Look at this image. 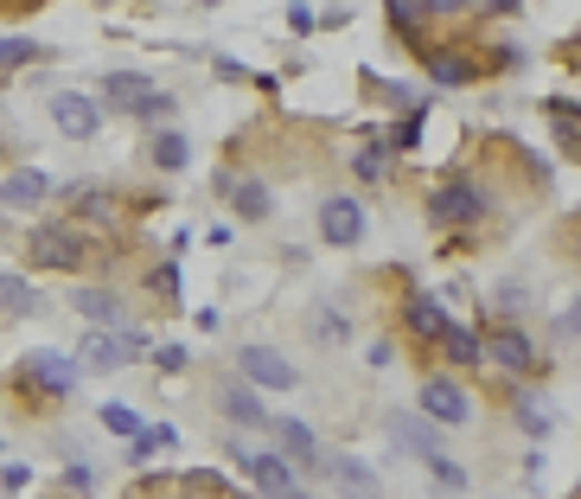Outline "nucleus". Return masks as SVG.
<instances>
[{
    "instance_id": "1",
    "label": "nucleus",
    "mask_w": 581,
    "mask_h": 499,
    "mask_svg": "<svg viewBox=\"0 0 581 499\" xmlns=\"http://www.w3.org/2000/svg\"><path fill=\"white\" fill-rule=\"evenodd\" d=\"M102 97L128 116H173V97L167 90H148V78H134V71H109L102 78Z\"/></svg>"
},
{
    "instance_id": "2",
    "label": "nucleus",
    "mask_w": 581,
    "mask_h": 499,
    "mask_svg": "<svg viewBox=\"0 0 581 499\" xmlns=\"http://www.w3.org/2000/svg\"><path fill=\"white\" fill-rule=\"evenodd\" d=\"M237 371H243L250 385H262V391H294V385H301L294 366H288L281 352H269V346H243V352H237Z\"/></svg>"
},
{
    "instance_id": "3",
    "label": "nucleus",
    "mask_w": 581,
    "mask_h": 499,
    "mask_svg": "<svg viewBox=\"0 0 581 499\" xmlns=\"http://www.w3.org/2000/svg\"><path fill=\"white\" fill-rule=\"evenodd\" d=\"M32 263L39 269H83V237L58 231V224H39V231H32Z\"/></svg>"
},
{
    "instance_id": "4",
    "label": "nucleus",
    "mask_w": 581,
    "mask_h": 499,
    "mask_svg": "<svg viewBox=\"0 0 581 499\" xmlns=\"http://www.w3.org/2000/svg\"><path fill=\"white\" fill-rule=\"evenodd\" d=\"M51 122H58V134H71V141H90V134L102 129L97 103L77 97V90H58V97H51Z\"/></svg>"
},
{
    "instance_id": "5",
    "label": "nucleus",
    "mask_w": 581,
    "mask_h": 499,
    "mask_svg": "<svg viewBox=\"0 0 581 499\" xmlns=\"http://www.w3.org/2000/svg\"><path fill=\"white\" fill-rule=\"evenodd\" d=\"M422 417H434V422H448V429H454V422L473 417V397L460 391L454 378H429V385H422Z\"/></svg>"
},
{
    "instance_id": "6",
    "label": "nucleus",
    "mask_w": 581,
    "mask_h": 499,
    "mask_svg": "<svg viewBox=\"0 0 581 499\" xmlns=\"http://www.w3.org/2000/svg\"><path fill=\"white\" fill-rule=\"evenodd\" d=\"M320 237L339 243V250H352L358 237H364V211H358V199H327V206H320Z\"/></svg>"
},
{
    "instance_id": "7",
    "label": "nucleus",
    "mask_w": 581,
    "mask_h": 499,
    "mask_svg": "<svg viewBox=\"0 0 581 499\" xmlns=\"http://www.w3.org/2000/svg\"><path fill=\"white\" fill-rule=\"evenodd\" d=\"M243 473H250L256 493H276V499L301 493V480H294V468H288L281 455H243Z\"/></svg>"
},
{
    "instance_id": "8",
    "label": "nucleus",
    "mask_w": 581,
    "mask_h": 499,
    "mask_svg": "<svg viewBox=\"0 0 581 499\" xmlns=\"http://www.w3.org/2000/svg\"><path fill=\"white\" fill-rule=\"evenodd\" d=\"M480 211H485V199L473 192V186H441V192L429 199V218H434V224H473Z\"/></svg>"
},
{
    "instance_id": "9",
    "label": "nucleus",
    "mask_w": 581,
    "mask_h": 499,
    "mask_svg": "<svg viewBox=\"0 0 581 499\" xmlns=\"http://www.w3.org/2000/svg\"><path fill=\"white\" fill-rule=\"evenodd\" d=\"M148 346H141V333H97V340L83 346V366H97V371H116L128 366V359H141Z\"/></svg>"
},
{
    "instance_id": "10",
    "label": "nucleus",
    "mask_w": 581,
    "mask_h": 499,
    "mask_svg": "<svg viewBox=\"0 0 581 499\" xmlns=\"http://www.w3.org/2000/svg\"><path fill=\"white\" fill-rule=\"evenodd\" d=\"M26 371L39 378V391L46 397H71L77 391V359H64V352H32Z\"/></svg>"
},
{
    "instance_id": "11",
    "label": "nucleus",
    "mask_w": 581,
    "mask_h": 499,
    "mask_svg": "<svg viewBox=\"0 0 581 499\" xmlns=\"http://www.w3.org/2000/svg\"><path fill=\"white\" fill-rule=\"evenodd\" d=\"M71 308H77V315H90V320H102V327H122V320H128L122 295H109V289H77Z\"/></svg>"
},
{
    "instance_id": "12",
    "label": "nucleus",
    "mask_w": 581,
    "mask_h": 499,
    "mask_svg": "<svg viewBox=\"0 0 581 499\" xmlns=\"http://www.w3.org/2000/svg\"><path fill=\"white\" fill-rule=\"evenodd\" d=\"M46 192H51V180L39 167H26V173H7V180H0V206H39Z\"/></svg>"
},
{
    "instance_id": "13",
    "label": "nucleus",
    "mask_w": 581,
    "mask_h": 499,
    "mask_svg": "<svg viewBox=\"0 0 581 499\" xmlns=\"http://www.w3.org/2000/svg\"><path fill=\"white\" fill-rule=\"evenodd\" d=\"M403 327L415 333V340H441V327H448V315H441V301H429V295H415L403 308Z\"/></svg>"
},
{
    "instance_id": "14",
    "label": "nucleus",
    "mask_w": 581,
    "mask_h": 499,
    "mask_svg": "<svg viewBox=\"0 0 581 499\" xmlns=\"http://www.w3.org/2000/svg\"><path fill=\"white\" fill-rule=\"evenodd\" d=\"M492 359H499V366L505 371H531V340H524V333H518V327H499V333H492Z\"/></svg>"
},
{
    "instance_id": "15",
    "label": "nucleus",
    "mask_w": 581,
    "mask_h": 499,
    "mask_svg": "<svg viewBox=\"0 0 581 499\" xmlns=\"http://www.w3.org/2000/svg\"><path fill=\"white\" fill-rule=\"evenodd\" d=\"M390 429H397V448H403V455H422V461H429L434 448H441V436H434L429 422H415V417H397Z\"/></svg>"
},
{
    "instance_id": "16",
    "label": "nucleus",
    "mask_w": 581,
    "mask_h": 499,
    "mask_svg": "<svg viewBox=\"0 0 581 499\" xmlns=\"http://www.w3.org/2000/svg\"><path fill=\"white\" fill-rule=\"evenodd\" d=\"M276 436H281V448H288L294 461L320 468V442H313V429H307V422H276Z\"/></svg>"
},
{
    "instance_id": "17",
    "label": "nucleus",
    "mask_w": 581,
    "mask_h": 499,
    "mask_svg": "<svg viewBox=\"0 0 581 499\" xmlns=\"http://www.w3.org/2000/svg\"><path fill=\"white\" fill-rule=\"evenodd\" d=\"M429 71L441 90H460V83H473V58H460V52H434L429 58Z\"/></svg>"
},
{
    "instance_id": "18",
    "label": "nucleus",
    "mask_w": 581,
    "mask_h": 499,
    "mask_svg": "<svg viewBox=\"0 0 581 499\" xmlns=\"http://www.w3.org/2000/svg\"><path fill=\"white\" fill-rule=\"evenodd\" d=\"M441 346H448V359H454V366H480V359H485L480 333H467V327H441Z\"/></svg>"
},
{
    "instance_id": "19",
    "label": "nucleus",
    "mask_w": 581,
    "mask_h": 499,
    "mask_svg": "<svg viewBox=\"0 0 581 499\" xmlns=\"http://www.w3.org/2000/svg\"><path fill=\"white\" fill-rule=\"evenodd\" d=\"M186 160H192V148H186V134H153V167H160V173H179V167H186Z\"/></svg>"
},
{
    "instance_id": "20",
    "label": "nucleus",
    "mask_w": 581,
    "mask_h": 499,
    "mask_svg": "<svg viewBox=\"0 0 581 499\" xmlns=\"http://www.w3.org/2000/svg\"><path fill=\"white\" fill-rule=\"evenodd\" d=\"M0 308H13V315H32V308H39L32 282H26V276H0Z\"/></svg>"
},
{
    "instance_id": "21",
    "label": "nucleus",
    "mask_w": 581,
    "mask_h": 499,
    "mask_svg": "<svg viewBox=\"0 0 581 499\" xmlns=\"http://www.w3.org/2000/svg\"><path fill=\"white\" fill-rule=\"evenodd\" d=\"M332 473H339L345 493H378V473L364 468V461H332Z\"/></svg>"
},
{
    "instance_id": "22",
    "label": "nucleus",
    "mask_w": 581,
    "mask_h": 499,
    "mask_svg": "<svg viewBox=\"0 0 581 499\" xmlns=\"http://www.w3.org/2000/svg\"><path fill=\"white\" fill-rule=\"evenodd\" d=\"M224 417H237V422H262V403H256L243 385H224Z\"/></svg>"
},
{
    "instance_id": "23",
    "label": "nucleus",
    "mask_w": 581,
    "mask_h": 499,
    "mask_svg": "<svg viewBox=\"0 0 581 499\" xmlns=\"http://www.w3.org/2000/svg\"><path fill=\"white\" fill-rule=\"evenodd\" d=\"M230 192H237V211H243V218H269V186H230Z\"/></svg>"
},
{
    "instance_id": "24",
    "label": "nucleus",
    "mask_w": 581,
    "mask_h": 499,
    "mask_svg": "<svg viewBox=\"0 0 581 499\" xmlns=\"http://www.w3.org/2000/svg\"><path fill=\"white\" fill-rule=\"evenodd\" d=\"M429 468H434V480H441L448 493H467V468H454V461H448L441 448H434V455H429Z\"/></svg>"
},
{
    "instance_id": "25",
    "label": "nucleus",
    "mask_w": 581,
    "mask_h": 499,
    "mask_svg": "<svg viewBox=\"0 0 581 499\" xmlns=\"http://www.w3.org/2000/svg\"><path fill=\"white\" fill-rule=\"evenodd\" d=\"M313 340L339 346V340H345V315H339V308H320V315H313Z\"/></svg>"
},
{
    "instance_id": "26",
    "label": "nucleus",
    "mask_w": 581,
    "mask_h": 499,
    "mask_svg": "<svg viewBox=\"0 0 581 499\" xmlns=\"http://www.w3.org/2000/svg\"><path fill=\"white\" fill-rule=\"evenodd\" d=\"M102 429H116V436H134V429H141V417H134L128 403H102Z\"/></svg>"
},
{
    "instance_id": "27",
    "label": "nucleus",
    "mask_w": 581,
    "mask_h": 499,
    "mask_svg": "<svg viewBox=\"0 0 581 499\" xmlns=\"http://www.w3.org/2000/svg\"><path fill=\"white\" fill-rule=\"evenodd\" d=\"M352 173H358V180H383V148H378V141H371V148H358Z\"/></svg>"
},
{
    "instance_id": "28",
    "label": "nucleus",
    "mask_w": 581,
    "mask_h": 499,
    "mask_svg": "<svg viewBox=\"0 0 581 499\" xmlns=\"http://www.w3.org/2000/svg\"><path fill=\"white\" fill-rule=\"evenodd\" d=\"M32 58H39L32 39H0V64H32Z\"/></svg>"
},
{
    "instance_id": "29",
    "label": "nucleus",
    "mask_w": 581,
    "mask_h": 499,
    "mask_svg": "<svg viewBox=\"0 0 581 499\" xmlns=\"http://www.w3.org/2000/svg\"><path fill=\"white\" fill-rule=\"evenodd\" d=\"M422 141V109H409L403 122H397V148H415Z\"/></svg>"
},
{
    "instance_id": "30",
    "label": "nucleus",
    "mask_w": 581,
    "mask_h": 499,
    "mask_svg": "<svg viewBox=\"0 0 581 499\" xmlns=\"http://www.w3.org/2000/svg\"><path fill=\"white\" fill-rule=\"evenodd\" d=\"M109 199H102V192H77V218H109Z\"/></svg>"
},
{
    "instance_id": "31",
    "label": "nucleus",
    "mask_w": 581,
    "mask_h": 499,
    "mask_svg": "<svg viewBox=\"0 0 581 499\" xmlns=\"http://www.w3.org/2000/svg\"><path fill=\"white\" fill-rule=\"evenodd\" d=\"M422 13H429V7H422V0H390V20H397V27H415V20H422Z\"/></svg>"
},
{
    "instance_id": "32",
    "label": "nucleus",
    "mask_w": 581,
    "mask_h": 499,
    "mask_svg": "<svg viewBox=\"0 0 581 499\" xmlns=\"http://www.w3.org/2000/svg\"><path fill=\"white\" fill-rule=\"evenodd\" d=\"M153 295H167V301L179 295V269H173V263H160V269H153Z\"/></svg>"
},
{
    "instance_id": "33",
    "label": "nucleus",
    "mask_w": 581,
    "mask_h": 499,
    "mask_svg": "<svg viewBox=\"0 0 581 499\" xmlns=\"http://www.w3.org/2000/svg\"><path fill=\"white\" fill-rule=\"evenodd\" d=\"M64 487H71V493H97V473H90V468H64Z\"/></svg>"
},
{
    "instance_id": "34",
    "label": "nucleus",
    "mask_w": 581,
    "mask_h": 499,
    "mask_svg": "<svg viewBox=\"0 0 581 499\" xmlns=\"http://www.w3.org/2000/svg\"><path fill=\"white\" fill-rule=\"evenodd\" d=\"M26 480H32V473H26V468H20V461H13V468H7V473H0V493H20V487H26Z\"/></svg>"
},
{
    "instance_id": "35",
    "label": "nucleus",
    "mask_w": 581,
    "mask_h": 499,
    "mask_svg": "<svg viewBox=\"0 0 581 499\" xmlns=\"http://www.w3.org/2000/svg\"><path fill=\"white\" fill-rule=\"evenodd\" d=\"M288 27H294V32H313L320 20H313V7H288Z\"/></svg>"
},
{
    "instance_id": "36",
    "label": "nucleus",
    "mask_w": 581,
    "mask_h": 499,
    "mask_svg": "<svg viewBox=\"0 0 581 499\" xmlns=\"http://www.w3.org/2000/svg\"><path fill=\"white\" fill-rule=\"evenodd\" d=\"M153 359H160V371H179V366H186V352H179V346H160Z\"/></svg>"
},
{
    "instance_id": "37",
    "label": "nucleus",
    "mask_w": 581,
    "mask_h": 499,
    "mask_svg": "<svg viewBox=\"0 0 581 499\" xmlns=\"http://www.w3.org/2000/svg\"><path fill=\"white\" fill-rule=\"evenodd\" d=\"M422 7H429V13H460L467 0H422Z\"/></svg>"
},
{
    "instance_id": "38",
    "label": "nucleus",
    "mask_w": 581,
    "mask_h": 499,
    "mask_svg": "<svg viewBox=\"0 0 581 499\" xmlns=\"http://www.w3.org/2000/svg\"><path fill=\"white\" fill-rule=\"evenodd\" d=\"M485 7H492V13H518V7H524V0H485Z\"/></svg>"
}]
</instances>
